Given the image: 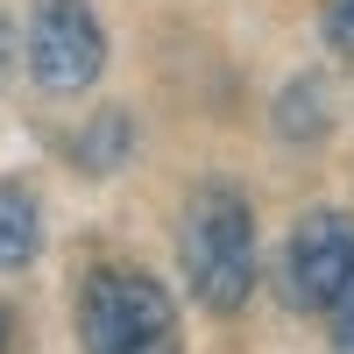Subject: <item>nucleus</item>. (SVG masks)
I'll return each instance as SVG.
<instances>
[{
    "label": "nucleus",
    "instance_id": "9d476101",
    "mask_svg": "<svg viewBox=\"0 0 354 354\" xmlns=\"http://www.w3.org/2000/svg\"><path fill=\"white\" fill-rule=\"evenodd\" d=\"M15 57H21V43H15V21H8V8H0V85L15 78Z\"/></svg>",
    "mask_w": 354,
    "mask_h": 354
},
{
    "label": "nucleus",
    "instance_id": "20e7f679",
    "mask_svg": "<svg viewBox=\"0 0 354 354\" xmlns=\"http://www.w3.org/2000/svg\"><path fill=\"white\" fill-rule=\"evenodd\" d=\"M340 290H354V213L312 205L283 241V298L290 312H326Z\"/></svg>",
    "mask_w": 354,
    "mask_h": 354
},
{
    "label": "nucleus",
    "instance_id": "6e6552de",
    "mask_svg": "<svg viewBox=\"0 0 354 354\" xmlns=\"http://www.w3.org/2000/svg\"><path fill=\"white\" fill-rule=\"evenodd\" d=\"M319 36H326L333 57L354 64V0H326V15H319Z\"/></svg>",
    "mask_w": 354,
    "mask_h": 354
},
{
    "label": "nucleus",
    "instance_id": "39448f33",
    "mask_svg": "<svg viewBox=\"0 0 354 354\" xmlns=\"http://www.w3.org/2000/svg\"><path fill=\"white\" fill-rule=\"evenodd\" d=\"M277 135L298 142V149H312V142L333 135V85L319 78V71H298L277 93Z\"/></svg>",
    "mask_w": 354,
    "mask_h": 354
},
{
    "label": "nucleus",
    "instance_id": "f257e3e1",
    "mask_svg": "<svg viewBox=\"0 0 354 354\" xmlns=\"http://www.w3.org/2000/svg\"><path fill=\"white\" fill-rule=\"evenodd\" d=\"M177 270H185V290L213 319H234L255 298V205H248L241 185L205 177V185L185 198V220H177Z\"/></svg>",
    "mask_w": 354,
    "mask_h": 354
},
{
    "label": "nucleus",
    "instance_id": "0eeeda50",
    "mask_svg": "<svg viewBox=\"0 0 354 354\" xmlns=\"http://www.w3.org/2000/svg\"><path fill=\"white\" fill-rule=\"evenodd\" d=\"M128 156H135V113H121V106L93 113V121L71 135V163H78L85 177H113Z\"/></svg>",
    "mask_w": 354,
    "mask_h": 354
},
{
    "label": "nucleus",
    "instance_id": "1a4fd4ad",
    "mask_svg": "<svg viewBox=\"0 0 354 354\" xmlns=\"http://www.w3.org/2000/svg\"><path fill=\"white\" fill-rule=\"evenodd\" d=\"M326 340H333V354H354V290H340L326 305Z\"/></svg>",
    "mask_w": 354,
    "mask_h": 354
},
{
    "label": "nucleus",
    "instance_id": "9b49d317",
    "mask_svg": "<svg viewBox=\"0 0 354 354\" xmlns=\"http://www.w3.org/2000/svg\"><path fill=\"white\" fill-rule=\"evenodd\" d=\"M8 340H15V312L0 305V354H8Z\"/></svg>",
    "mask_w": 354,
    "mask_h": 354
},
{
    "label": "nucleus",
    "instance_id": "7ed1b4c3",
    "mask_svg": "<svg viewBox=\"0 0 354 354\" xmlns=\"http://www.w3.org/2000/svg\"><path fill=\"white\" fill-rule=\"evenodd\" d=\"M21 64L36 78V93L50 100H78L93 93L106 71V28L85 0H36L21 28Z\"/></svg>",
    "mask_w": 354,
    "mask_h": 354
},
{
    "label": "nucleus",
    "instance_id": "423d86ee",
    "mask_svg": "<svg viewBox=\"0 0 354 354\" xmlns=\"http://www.w3.org/2000/svg\"><path fill=\"white\" fill-rule=\"evenodd\" d=\"M43 255V205L28 185L0 177V277H21Z\"/></svg>",
    "mask_w": 354,
    "mask_h": 354
},
{
    "label": "nucleus",
    "instance_id": "f03ea898",
    "mask_svg": "<svg viewBox=\"0 0 354 354\" xmlns=\"http://www.w3.org/2000/svg\"><path fill=\"white\" fill-rule=\"evenodd\" d=\"M71 326L85 354H185V319L177 298L135 262H100L78 283Z\"/></svg>",
    "mask_w": 354,
    "mask_h": 354
}]
</instances>
